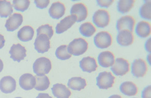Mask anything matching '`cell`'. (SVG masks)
<instances>
[{
  "label": "cell",
  "mask_w": 151,
  "mask_h": 98,
  "mask_svg": "<svg viewBox=\"0 0 151 98\" xmlns=\"http://www.w3.org/2000/svg\"><path fill=\"white\" fill-rule=\"evenodd\" d=\"M51 68V62L46 57H40L37 59L33 65L34 72L37 76H45L49 73Z\"/></svg>",
  "instance_id": "cell-1"
},
{
  "label": "cell",
  "mask_w": 151,
  "mask_h": 98,
  "mask_svg": "<svg viewBox=\"0 0 151 98\" xmlns=\"http://www.w3.org/2000/svg\"><path fill=\"white\" fill-rule=\"evenodd\" d=\"M88 44L82 38H76L68 46V51L72 55L79 56L86 53L88 50Z\"/></svg>",
  "instance_id": "cell-2"
},
{
  "label": "cell",
  "mask_w": 151,
  "mask_h": 98,
  "mask_svg": "<svg viewBox=\"0 0 151 98\" xmlns=\"http://www.w3.org/2000/svg\"><path fill=\"white\" fill-rule=\"evenodd\" d=\"M115 77L111 73L103 72L100 73L96 77V84L100 89L106 90L113 86Z\"/></svg>",
  "instance_id": "cell-3"
},
{
  "label": "cell",
  "mask_w": 151,
  "mask_h": 98,
  "mask_svg": "<svg viewBox=\"0 0 151 98\" xmlns=\"http://www.w3.org/2000/svg\"><path fill=\"white\" fill-rule=\"evenodd\" d=\"M110 16L109 12L104 9H99L93 16V21L96 26L99 28L106 27L109 24Z\"/></svg>",
  "instance_id": "cell-4"
},
{
  "label": "cell",
  "mask_w": 151,
  "mask_h": 98,
  "mask_svg": "<svg viewBox=\"0 0 151 98\" xmlns=\"http://www.w3.org/2000/svg\"><path fill=\"white\" fill-rule=\"evenodd\" d=\"M130 70V64L127 60L124 58H118L115 60L114 64L111 67V70L116 76H124Z\"/></svg>",
  "instance_id": "cell-5"
},
{
  "label": "cell",
  "mask_w": 151,
  "mask_h": 98,
  "mask_svg": "<svg viewBox=\"0 0 151 98\" xmlns=\"http://www.w3.org/2000/svg\"><path fill=\"white\" fill-rule=\"evenodd\" d=\"M112 36L110 33L106 31L98 32L94 38V43L95 45L99 48H106L112 44Z\"/></svg>",
  "instance_id": "cell-6"
},
{
  "label": "cell",
  "mask_w": 151,
  "mask_h": 98,
  "mask_svg": "<svg viewBox=\"0 0 151 98\" xmlns=\"http://www.w3.org/2000/svg\"><path fill=\"white\" fill-rule=\"evenodd\" d=\"M147 65L143 59H137L132 62L131 72L135 77H144L147 72Z\"/></svg>",
  "instance_id": "cell-7"
},
{
  "label": "cell",
  "mask_w": 151,
  "mask_h": 98,
  "mask_svg": "<svg viewBox=\"0 0 151 98\" xmlns=\"http://www.w3.org/2000/svg\"><path fill=\"white\" fill-rule=\"evenodd\" d=\"M51 47L50 39L44 34L37 35L34 43V48L37 52L44 53L48 52Z\"/></svg>",
  "instance_id": "cell-8"
},
{
  "label": "cell",
  "mask_w": 151,
  "mask_h": 98,
  "mask_svg": "<svg viewBox=\"0 0 151 98\" xmlns=\"http://www.w3.org/2000/svg\"><path fill=\"white\" fill-rule=\"evenodd\" d=\"M71 15H74L77 19V22H82L86 20L88 16V9L83 3H78L74 4L70 11Z\"/></svg>",
  "instance_id": "cell-9"
},
{
  "label": "cell",
  "mask_w": 151,
  "mask_h": 98,
  "mask_svg": "<svg viewBox=\"0 0 151 98\" xmlns=\"http://www.w3.org/2000/svg\"><path fill=\"white\" fill-rule=\"evenodd\" d=\"M135 24V19L130 15H126L121 17L116 22V29L118 31L128 30L133 32Z\"/></svg>",
  "instance_id": "cell-10"
},
{
  "label": "cell",
  "mask_w": 151,
  "mask_h": 98,
  "mask_svg": "<svg viewBox=\"0 0 151 98\" xmlns=\"http://www.w3.org/2000/svg\"><path fill=\"white\" fill-rule=\"evenodd\" d=\"M76 22H77V19L74 15H69L66 16L57 24L55 27V32L58 34H60L67 31L71 28Z\"/></svg>",
  "instance_id": "cell-11"
},
{
  "label": "cell",
  "mask_w": 151,
  "mask_h": 98,
  "mask_svg": "<svg viewBox=\"0 0 151 98\" xmlns=\"http://www.w3.org/2000/svg\"><path fill=\"white\" fill-rule=\"evenodd\" d=\"M23 21V17L22 14L15 13L9 16L6 21L5 27L9 32H13L20 27Z\"/></svg>",
  "instance_id": "cell-12"
},
{
  "label": "cell",
  "mask_w": 151,
  "mask_h": 98,
  "mask_svg": "<svg viewBox=\"0 0 151 98\" xmlns=\"http://www.w3.org/2000/svg\"><path fill=\"white\" fill-rule=\"evenodd\" d=\"M9 53L14 61L20 62L26 56V50L25 47L20 44H13L9 51Z\"/></svg>",
  "instance_id": "cell-13"
},
{
  "label": "cell",
  "mask_w": 151,
  "mask_h": 98,
  "mask_svg": "<svg viewBox=\"0 0 151 98\" xmlns=\"http://www.w3.org/2000/svg\"><path fill=\"white\" fill-rule=\"evenodd\" d=\"M16 81L10 76L3 77L0 81V90L4 93H11L16 89Z\"/></svg>",
  "instance_id": "cell-14"
},
{
  "label": "cell",
  "mask_w": 151,
  "mask_h": 98,
  "mask_svg": "<svg viewBox=\"0 0 151 98\" xmlns=\"http://www.w3.org/2000/svg\"><path fill=\"white\" fill-rule=\"evenodd\" d=\"M117 43L122 46H128L134 43V36L133 32L128 30H122L119 31L117 37Z\"/></svg>",
  "instance_id": "cell-15"
},
{
  "label": "cell",
  "mask_w": 151,
  "mask_h": 98,
  "mask_svg": "<svg viewBox=\"0 0 151 98\" xmlns=\"http://www.w3.org/2000/svg\"><path fill=\"white\" fill-rule=\"evenodd\" d=\"M115 60V55L110 51H104L101 52L98 58V64L100 66L108 68L111 67Z\"/></svg>",
  "instance_id": "cell-16"
},
{
  "label": "cell",
  "mask_w": 151,
  "mask_h": 98,
  "mask_svg": "<svg viewBox=\"0 0 151 98\" xmlns=\"http://www.w3.org/2000/svg\"><path fill=\"white\" fill-rule=\"evenodd\" d=\"M19 84L24 90H32L35 86L36 78L32 74L25 73L20 76Z\"/></svg>",
  "instance_id": "cell-17"
},
{
  "label": "cell",
  "mask_w": 151,
  "mask_h": 98,
  "mask_svg": "<svg viewBox=\"0 0 151 98\" xmlns=\"http://www.w3.org/2000/svg\"><path fill=\"white\" fill-rule=\"evenodd\" d=\"M79 65L82 71L87 73H91L96 71L98 64L95 59L93 57L87 56L82 59L79 62Z\"/></svg>",
  "instance_id": "cell-18"
},
{
  "label": "cell",
  "mask_w": 151,
  "mask_h": 98,
  "mask_svg": "<svg viewBox=\"0 0 151 98\" xmlns=\"http://www.w3.org/2000/svg\"><path fill=\"white\" fill-rule=\"evenodd\" d=\"M65 13V6L59 1H56L52 3L49 9V14L50 16L56 19L62 17Z\"/></svg>",
  "instance_id": "cell-19"
},
{
  "label": "cell",
  "mask_w": 151,
  "mask_h": 98,
  "mask_svg": "<svg viewBox=\"0 0 151 98\" xmlns=\"http://www.w3.org/2000/svg\"><path fill=\"white\" fill-rule=\"evenodd\" d=\"M51 90L53 95L56 98H69L71 94V91L62 84H54Z\"/></svg>",
  "instance_id": "cell-20"
},
{
  "label": "cell",
  "mask_w": 151,
  "mask_h": 98,
  "mask_svg": "<svg viewBox=\"0 0 151 98\" xmlns=\"http://www.w3.org/2000/svg\"><path fill=\"white\" fill-rule=\"evenodd\" d=\"M34 36V30L30 26H25L18 32V38L22 41L27 42L32 40Z\"/></svg>",
  "instance_id": "cell-21"
},
{
  "label": "cell",
  "mask_w": 151,
  "mask_h": 98,
  "mask_svg": "<svg viewBox=\"0 0 151 98\" xmlns=\"http://www.w3.org/2000/svg\"><path fill=\"white\" fill-rule=\"evenodd\" d=\"M119 89L122 94L128 96H135L138 92V89L136 84L130 81H126L122 83L120 85Z\"/></svg>",
  "instance_id": "cell-22"
},
{
  "label": "cell",
  "mask_w": 151,
  "mask_h": 98,
  "mask_svg": "<svg viewBox=\"0 0 151 98\" xmlns=\"http://www.w3.org/2000/svg\"><path fill=\"white\" fill-rule=\"evenodd\" d=\"M68 86L73 90L81 91L87 86L86 80L81 77H73L69 80Z\"/></svg>",
  "instance_id": "cell-23"
},
{
  "label": "cell",
  "mask_w": 151,
  "mask_h": 98,
  "mask_svg": "<svg viewBox=\"0 0 151 98\" xmlns=\"http://www.w3.org/2000/svg\"><path fill=\"white\" fill-rule=\"evenodd\" d=\"M150 24L145 21H141L137 23L135 32L137 35L141 38H146L150 35Z\"/></svg>",
  "instance_id": "cell-24"
},
{
  "label": "cell",
  "mask_w": 151,
  "mask_h": 98,
  "mask_svg": "<svg viewBox=\"0 0 151 98\" xmlns=\"http://www.w3.org/2000/svg\"><path fill=\"white\" fill-rule=\"evenodd\" d=\"M35 89L38 91H44L47 90L50 85V81L48 76H37Z\"/></svg>",
  "instance_id": "cell-25"
},
{
  "label": "cell",
  "mask_w": 151,
  "mask_h": 98,
  "mask_svg": "<svg viewBox=\"0 0 151 98\" xmlns=\"http://www.w3.org/2000/svg\"><path fill=\"white\" fill-rule=\"evenodd\" d=\"M13 12V6L10 1L1 0L0 1V16L7 18Z\"/></svg>",
  "instance_id": "cell-26"
},
{
  "label": "cell",
  "mask_w": 151,
  "mask_h": 98,
  "mask_svg": "<svg viewBox=\"0 0 151 98\" xmlns=\"http://www.w3.org/2000/svg\"><path fill=\"white\" fill-rule=\"evenodd\" d=\"M80 33L86 37H90L96 32V29L90 22H86L82 24L79 27Z\"/></svg>",
  "instance_id": "cell-27"
},
{
  "label": "cell",
  "mask_w": 151,
  "mask_h": 98,
  "mask_svg": "<svg viewBox=\"0 0 151 98\" xmlns=\"http://www.w3.org/2000/svg\"><path fill=\"white\" fill-rule=\"evenodd\" d=\"M135 2L134 0H120L118 2L117 6L118 12L121 13L129 12L134 7Z\"/></svg>",
  "instance_id": "cell-28"
},
{
  "label": "cell",
  "mask_w": 151,
  "mask_h": 98,
  "mask_svg": "<svg viewBox=\"0 0 151 98\" xmlns=\"http://www.w3.org/2000/svg\"><path fill=\"white\" fill-rule=\"evenodd\" d=\"M55 56L60 60H67L72 55L68 51V46L67 45H62L59 46L55 50Z\"/></svg>",
  "instance_id": "cell-29"
},
{
  "label": "cell",
  "mask_w": 151,
  "mask_h": 98,
  "mask_svg": "<svg viewBox=\"0 0 151 98\" xmlns=\"http://www.w3.org/2000/svg\"><path fill=\"white\" fill-rule=\"evenodd\" d=\"M30 1L29 0H14L13 6L16 11L24 12L29 8Z\"/></svg>",
  "instance_id": "cell-30"
},
{
  "label": "cell",
  "mask_w": 151,
  "mask_h": 98,
  "mask_svg": "<svg viewBox=\"0 0 151 98\" xmlns=\"http://www.w3.org/2000/svg\"><path fill=\"white\" fill-rule=\"evenodd\" d=\"M150 7L151 3L150 1L145 2L143 4V5L141 7L139 10V15L141 18L146 19H148V20H150Z\"/></svg>",
  "instance_id": "cell-31"
},
{
  "label": "cell",
  "mask_w": 151,
  "mask_h": 98,
  "mask_svg": "<svg viewBox=\"0 0 151 98\" xmlns=\"http://www.w3.org/2000/svg\"><path fill=\"white\" fill-rule=\"evenodd\" d=\"M37 35L40 34H44L48 36L50 39L52 38L54 34V31L52 27L50 24H45L40 26L37 30Z\"/></svg>",
  "instance_id": "cell-32"
},
{
  "label": "cell",
  "mask_w": 151,
  "mask_h": 98,
  "mask_svg": "<svg viewBox=\"0 0 151 98\" xmlns=\"http://www.w3.org/2000/svg\"><path fill=\"white\" fill-rule=\"evenodd\" d=\"M34 3L37 7L42 9L48 7L50 1V0H35V1H34Z\"/></svg>",
  "instance_id": "cell-33"
},
{
  "label": "cell",
  "mask_w": 151,
  "mask_h": 98,
  "mask_svg": "<svg viewBox=\"0 0 151 98\" xmlns=\"http://www.w3.org/2000/svg\"><path fill=\"white\" fill-rule=\"evenodd\" d=\"M113 2H114L113 0H98L97 1L98 6L101 7H109Z\"/></svg>",
  "instance_id": "cell-34"
},
{
  "label": "cell",
  "mask_w": 151,
  "mask_h": 98,
  "mask_svg": "<svg viewBox=\"0 0 151 98\" xmlns=\"http://www.w3.org/2000/svg\"><path fill=\"white\" fill-rule=\"evenodd\" d=\"M150 85H149L145 87L142 91V94H141V97L142 98H151L150 97Z\"/></svg>",
  "instance_id": "cell-35"
},
{
  "label": "cell",
  "mask_w": 151,
  "mask_h": 98,
  "mask_svg": "<svg viewBox=\"0 0 151 98\" xmlns=\"http://www.w3.org/2000/svg\"><path fill=\"white\" fill-rule=\"evenodd\" d=\"M145 48L147 52H150V38H149V40L146 42Z\"/></svg>",
  "instance_id": "cell-36"
},
{
  "label": "cell",
  "mask_w": 151,
  "mask_h": 98,
  "mask_svg": "<svg viewBox=\"0 0 151 98\" xmlns=\"http://www.w3.org/2000/svg\"><path fill=\"white\" fill-rule=\"evenodd\" d=\"M5 41H6L4 37L1 34H0V49L2 48L4 46Z\"/></svg>",
  "instance_id": "cell-37"
},
{
  "label": "cell",
  "mask_w": 151,
  "mask_h": 98,
  "mask_svg": "<svg viewBox=\"0 0 151 98\" xmlns=\"http://www.w3.org/2000/svg\"><path fill=\"white\" fill-rule=\"evenodd\" d=\"M36 98H52L48 93H40Z\"/></svg>",
  "instance_id": "cell-38"
},
{
  "label": "cell",
  "mask_w": 151,
  "mask_h": 98,
  "mask_svg": "<svg viewBox=\"0 0 151 98\" xmlns=\"http://www.w3.org/2000/svg\"><path fill=\"white\" fill-rule=\"evenodd\" d=\"M3 67H4V64L3 62L2 61V60L0 59V73H1L3 69Z\"/></svg>",
  "instance_id": "cell-39"
},
{
  "label": "cell",
  "mask_w": 151,
  "mask_h": 98,
  "mask_svg": "<svg viewBox=\"0 0 151 98\" xmlns=\"http://www.w3.org/2000/svg\"><path fill=\"white\" fill-rule=\"evenodd\" d=\"M109 98H122V97L118 94H113L110 96Z\"/></svg>",
  "instance_id": "cell-40"
},
{
  "label": "cell",
  "mask_w": 151,
  "mask_h": 98,
  "mask_svg": "<svg viewBox=\"0 0 151 98\" xmlns=\"http://www.w3.org/2000/svg\"><path fill=\"white\" fill-rule=\"evenodd\" d=\"M15 98H22V97H15Z\"/></svg>",
  "instance_id": "cell-41"
},
{
  "label": "cell",
  "mask_w": 151,
  "mask_h": 98,
  "mask_svg": "<svg viewBox=\"0 0 151 98\" xmlns=\"http://www.w3.org/2000/svg\"><path fill=\"white\" fill-rule=\"evenodd\" d=\"M134 98H136V97H134Z\"/></svg>",
  "instance_id": "cell-42"
}]
</instances>
